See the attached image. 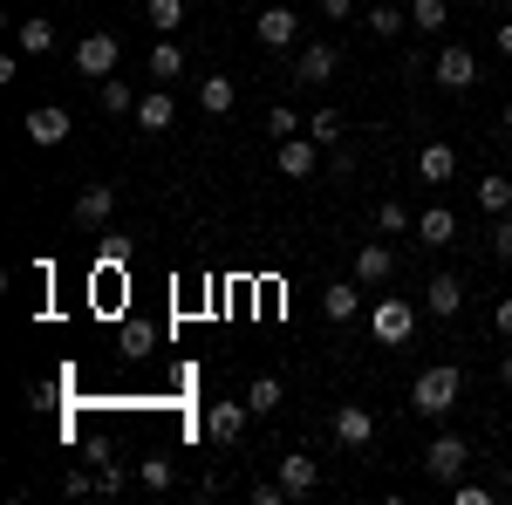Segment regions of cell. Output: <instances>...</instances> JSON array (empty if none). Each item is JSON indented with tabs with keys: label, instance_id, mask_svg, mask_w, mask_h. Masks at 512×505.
Here are the masks:
<instances>
[{
	"label": "cell",
	"instance_id": "6da1fadb",
	"mask_svg": "<svg viewBox=\"0 0 512 505\" xmlns=\"http://www.w3.org/2000/svg\"><path fill=\"white\" fill-rule=\"evenodd\" d=\"M458 389H465V369L437 362V369H424V376L410 383V410H417V417H444V410H458Z\"/></svg>",
	"mask_w": 512,
	"mask_h": 505
},
{
	"label": "cell",
	"instance_id": "7a4b0ae2",
	"mask_svg": "<svg viewBox=\"0 0 512 505\" xmlns=\"http://www.w3.org/2000/svg\"><path fill=\"white\" fill-rule=\"evenodd\" d=\"M410 328H417V308H410V301H396V294H383V301L369 308V335H376L383 349H403V342H410Z\"/></svg>",
	"mask_w": 512,
	"mask_h": 505
},
{
	"label": "cell",
	"instance_id": "3957f363",
	"mask_svg": "<svg viewBox=\"0 0 512 505\" xmlns=\"http://www.w3.org/2000/svg\"><path fill=\"white\" fill-rule=\"evenodd\" d=\"M465 465H472L465 437H431V444H424V471H431L437 485H458V478H465Z\"/></svg>",
	"mask_w": 512,
	"mask_h": 505
},
{
	"label": "cell",
	"instance_id": "277c9868",
	"mask_svg": "<svg viewBox=\"0 0 512 505\" xmlns=\"http://www.w3.org/2000/svg\"><path fill=\"white\" fill-rule=\"evenodd\" d=\"M117 55H123L117 35H103V28H89V35L76 41V69H82L89 82H103V76H110V69H117Z\"/></svg>",
	"mask_w": 512,
	"mask_h": 505
},
{
	"label": "cell",
	"instance_id": "5b68a950",
	"mask_svg": "<svg viewBox=\"0 0 512 505\" xmlns=\"http://www.w3.org/2000/svg\"><path fill=\"white\" fill-rule=\"evenodd\" d=\"M253 35H260V48H294L301 41V14L294 7H260L253 14Z\"/></svg>",
	"mask_w": 512,
	"mask_h": 505
},
{
	"label": "cell",
	"instance_id": "8992f818",
	"mask_svg": "<svg viewBox=\"0 0 512 505\" xmlns=\"http://www.w3.org/2000/svg\"><path fill=\"white\" fill-rule=\"evenodd\" d=\"M21 130H28V144H41V151H55V144H69V110H62V103H35Z\"/></svg>",
	"mask_w": 512,
	"mask_h": 505
},
{
	"label": "cell",
	"instance_id": "52a82bcc",
	"mask_svg": "<svg viewBox=\"0 0 512 505\" xmlns=\"http://www.w3.org/2000/svg\"><path fill=\"white\" fill-rule=\"evenodd\" d=\"M431 76H437V89H472V82H478V55L451 41V48H444V55L431 62Z\"/></svg>",
	"mask_w": 512,
	"mask_h": 505
},
{
	"label": "cell",
	"instance_id": "ba28073f",
	"mask_svg": "<svg viewBox=\"0 0 512 505\" xmlns=\"http://www.w3.org/2000/svg\"><path fill=\"white\" fill-rule=\"evenodd\" d=\"M335 62H342V55H335L328 41H308V48L294 55V69H287V76H294V82H308V89H315V82H335Z\"/></svg>",
	"mask_w": 512,
	"mask_h": 505
},
{
	"label": "cell",
	"instance_id": "9c48e42d",
	"mask_svg": "<svg viewBox=\"0 0 512 505\" xmlns=\"http://www.w3.org/2000/svg\"><path fill=\"white\" fill-rule=\"evenodd\" d=\"M246 417H253V410H246V403H212V410H205V437H212V444H226V451H233L239 437H246Z\"/></svg>",
	"mask_w": 512,
	"mask_h": 505
},
{
	"label": "cell",
	"instance_id": "30bf717a",
	"mask_svg": "<svg viewBox=\"0 0 512 505\" xmlns=\"http://www.w3.org/2000/svg\"><path fill=\"white\" fill-rule=\"evenodd\" d=\"M424 308H431L437 321H451V314L465 308V280H458V273H431V280H424Z\"/></svg>",
	"mask_w": 512,
	"mask_h": 505
},
{
	"label": "cell",
	"instance_id": "8fae6325",
	"mask_svg": "<svg viewBox=\"0 0 512 505\" xmlns=\"http://www.w3.org/2000/svg\"><path fill=\"white\" fill-rule=\"evenodd\" d=\"M369 437H376V417H369V403H342V410H335V444L362 451Z\"/></svg>",
	"mask_w": 512,
	"mask_h": 505
},
{
	"label": "cell",
	"instance_id": "7c38bea8",
	"mask_svg": "<svg viewBox=\"0 0 512 505\" xmlns=\"http://www.w3.org/2000/svg\"><path fill=\"white\" fill-rule=\"evenodd\" d=\"M390 273H396V253L383 246V239H369V246H355V280H362V287H383Z\"/></svg>",
	"mask_w": 512,
	"mask_h": 505
},
{
	"label": "cell",
	"instance_id": "4fadbf2b",
	"mask_svg": "<svg viewBox=\"0 0 512 505\" xmlns=\"http://www.w3.org/2000/svg\"><path fill=\"white\" fill-rule=\"evenodd\" d=\"M321 314H328V321H355V314H362V280H335V287H321Z\"/></svg>",
	"mask_w": 512,
	"mask_h": 505
},
{
	"label": "cell",
	"instance_id": "5bb4252c",
	"mask_svg": "<svg viewBox=\"0 0 512 505\" xmlns=\"http://www.w3.org/2000/svg\"><path fill=\"white\" fill-rule=\"evenodd\" d=\"M280 485H287L294 499H308V492L321 485V465L308 458V451H287V458H280Z\"/></svg>",
	"mask_w": 512,
	"mask_h": 505
},
{
	"label": "cell",
	"instance_id": "9a60e30c",
	"mask_svg": "<svg viewBox=\"0 0 512 505\" xmlns=\"http://www.w3.org/2000/svg\"><path fill=\"white\" fill-rule=\"evenodd\" d=\"M417 178H424V185H451V178H458V151H451V144H424V151H417Z\"/></svg>",
	"mask_w": 512,
	"mask_h": 505
},
{
	"label": "cell",
	"instance_id": "2e32d148",
	"mask_svg": "<svg viewBox=\"0 0 512 505\" xmlns=\"http://www.w3.org/2000/svg\"><path fill=\"white\" fill-rule=\"evenodd\" d=\"M233 103H239L233 76H198V110L205 117H233Z\"/></svg>",
	"mask_w": 512,
	"mask_h": 505
},
{
	"label": "cell",
	"instance_id": "e0dca14e",
	"mask_svg": "<svg viewBox=\"0 0 512 505\" xmlns=\"http://www.w3.org/2000/svg\"><path fill=\"white\" fill-rule=\"evenodd\" d=\"M315 151H321V144H315V137H287V144H280V178H315Z\"/></svg>",
	"mask_w": 512,
	"mask_h": 505
},
{
	"label": "cell",
	"instance_id": "ac0fdd59",
	"mask_svg": "<svg viewBox=\"0 0 512 505\" xmlns=\"http://www.w3.org/2000/svg\"><path fill=\"white\" fill-rule=\"evenodd\" d=\"M110 212H117V192H110V185H89V192L76 198V226H103Z\"/></svg>",
	"mask_w": 512,
	"mask_h": 505
},
{
	"label": "cell",
	"instance_id": "d6986e66",
	"mask_svg": "<svg viewBox=\"0 0 512 505\" xmlns=\"http://www.w3.org/2000/svg\"><path fill=\"white\" fill-rule=\"evenodd\" d=\"M171 117H178V103H171L164 89H151V96H137V130H171Z\"/></svg>",
	"mask_w": 512,
	"mask_h": 505
},
{
	"label": "cell",
	"instance_id": "ffe728a7",
	"mask_svg": "<svg viewBox=\"0 0 512 505\" xmlns=\"http://www.w3.org/2000/svg\"><path fill=\"white\" fill-rule=\"evenodd\" d=\"M417 239H424V246H451V239H458V219H451L444 205H431V212L417 219Z\"/></svg>",
	"mask_w": 512,
	"mask_h": 505
},
{
	"label": "cell",
	"instance_id": "44dd1931",
	"mask_svg": "<svg viewBox=\"0 0 512 505\" xmlns=\"http://www.w3.org/2000/svg\"><path fill=\"white\" fill-rule=\"evenodd\" d=\"M14 48H21V55H48V48H55V21H21V28H14Z\"/></svg>",
	"mask_w": 512,
	"mask_h": 505
},
{
	"label": "cell",
	"instance_id": "7402d4cb",
	"mask_svg": "<svg viewBox=\"0 0 512 505\" xmlns=\"http://www.w3.org/2000/svg\"><path fill=\"white\" fill-rule=\"evenodd\" d=\"M444 21H451V0H410V28L444 35Z\"/></svg>",
	"mask_w": 512,
	"mask_h": 505
},
{
	"label": "cell",
	"instance_id": "603a6c76",
	"mask_svg": "<svg viewBox=\"0 0 512 505\" xmlns=\"http://www.w3.org/2000/svg\"><path fill=\"white\" fill-rule=\"evenodd\" d=\"M376 233H383V239H396V233H417L410 205H396V198H383V205H376Z\"/></svg>",
	"mask_w": 512,
	"mask_h": 505
},
{
	"label": "cell",
	"instance_id": "cb8c5ba5",
	"mask_svg": "<svg viewBox=\"0 0 512 505\" xmlns=\"http://www.w3.org/2000/svg\"><path fill=\"white\" fill-rule=\"evenodd\" d=\"M478 205H485L492 219H499V212H512V178H499V171H492V178H478Z\"/></svg>",
	"mask_w": 512,
	"mask_h": 505
},
{
	"label": "cell",
	"instance_id": "d4e9b609",
	"mask_svg": "<svg viewBox=\"0 0 512 505\" xmlns=\"http://www.w3.org/2000/svg\"><path fill=\"white\" fill-rule=\"evenodd\" d=\"M403 28H410V14H403V7H390V0H376V7H369V35H403Z\"/></svg>",
	"mask_w": 512,
	"mask_h": 505
},
{
	"label": "cell",
	"instance_id": "484cf974",
	"mask_svg": "<svg viewBox=\"0 0 512 505\" xmlns=\"http://www.w3.org/2000/svg\"><path fill=\"white\" fill-rule=\"evenodd\" d=\"M103 110H110V117H137V96H130L123 76H103Z\"/></svg>",
	"mask_w": 512,
	"mask_h": 505
},
{
	"label": "cell",
	"instance_id": "4316f807",
	"mask_svg": "<svg viewBox=\"0 0 512 505\" xmlns=\"http://www.w3.org/2000/svg\"><path fill=\"white\" fill-rule=\"evenodd\" d=\"M246 410H253V417H274L280 410V376H260V383L246 389Z\"/></svg>",
	"mask_w": 512,
	"mask_h": 505
},
{
	"label": "cell",
	"instance_id": "83f0119b",
	"mask_svg": "<svg viewBox=\"0 0 512 505\" xmlns=\"http://www.w3.org/2000/svg\"><path fill=\"white\" fill-rule=\"evenodd\" d=\"M137 485H144V492H171V485H178L171 458H144V465H137Z\"/></svg>",
	"mask_w": 512,
	"mask_h": 505
},
{
	"label": "cell",
	"instance_id": "f1b7e54d",
	"mask_svg": "<svg viewBox=\"0 0 512 505\" xmlns=\"http://www.w3.org/2000/svg\"><path fill=\"white\" fill-rule=\"evenodd\" d=\"M260 130H267V137H274V144H287V137H301V130H308V123L294 117V110H287V103H274V110H267V123H260Z\"/></svg>",
	"mask_w": 512,
	"mask_h": 505
},
{
	"label": "cell",
	"instance_id": "f546056e",
	"mask_svg": "<svg viewBox=\"0 0 512 505\" xmlns=\"http://www.w3.org/2000/svg\"><path fill=\"white\" fill-rule=\"evenodd\" d=\"M151 76H158V82L185 76V55H178V48H171V41H158V48H151Z\"/></svg>",
	"mask_w": 512,
	"mask_h": 505
},
{
	"label": "cell",
	"instance_id": "4dcf8cb0",
	"mask_svg": "<svg viewBox=\"0 0 512 505\" xmlns=\"http://www.w3.org/2000/svg\"><path fill=\"white\" fill-rule=\"evenodd\" d=\"M151 28H158V35L185 28V0H151Z\"/></svg>",
	"mask_w": 512,
	"mask_h": 505
},
{
	"label": "cell",
	"instance_id": "1f68e13d",
	"mask_svg": "<svg viewBox=\"0 0 512 505\" xmlns=\"http://www.w3.org/2000/svg\"><path fill=\"white\" fill-rule=\"evenodd\" d=\"M308 137H315V144H335V137H342V110H315V117H308Z\"/></svg>",
	"mask_w": 512,
	"mask_h": 505
},
{
	"label": "cell",
	"instance_id": "d6a6232c",
	"mask_svg": "<svg viewBox=\"0 0 512 505\" xmlns=\"http://www.w3.org/2000/svg\"><path fill=\"white\" fill-rule=\"evenodd\" d=\"M151 349H158V335L144 321H123V355H151Z\"/></svg>",
	"mask_w": 512,
	"mask_h": 505
},
{
	"label": "cell",
	"instance_id": "836d02e7",
	"mask_svg": "<svg viewBox=\"0 0 512 505\" xmlns=\"http://www.w3.org/2000/svg\"><path fill=\"white\" fill-rule=\"evenodd\" d=\"M294 492L280 485V478H253V505H287Z\"/></svg>",
	"mask_w": 512,
	"mask_h": 505
},
{
	"label": "cell",
	"instance_id": "e575fe53",
	"mask_svg": "<svg viewBox=\"0 0 512 505\" xmlns=\"http://www.w3.org/2000/svg\"><path fill=\"white\" fill-rule=\"evenodd\" d=\"M492 253H499V260H512V212H499V219H492Z\"/></svg>",
	"mask_w": 512,
	"mask_h": 505
},
{
	"label": "cell",
	"instance_id": "d590c367",
	"mask_svg": "<svg viewBox=\"0 0 512 505\" xmlns=\"http://www.w3.org/2000/svg\"><path fill=\"white\" fill-rule=\"evenodd\" d=\"M451 499H458V505H492V492L472 485V478H458V485H451Z\"/></svg>",
	"mask_w": 512,
	"mask_h": 505
},
{
	"label": "cell",
	"instance_id": "8d00e7d4",
	"mask_svg": "<svg viewBox=\"0 0 512 505\" xmlns=\"http://www.w3.org/2000/svg\"><path fill=\"white\" fill-rule=\"evenodd\" d=\"M321 14H328V21H349V14H355V0H321Z\"/></svg>",
	"mask_w": 512,
	"mask_h": 505
},
{
	"label": "cell",
	"instance_id": "74e56055",
	"mask_svg": "<svg viewBox=\"0 0 512 505\" xmlns=\"http://www.w3.org/2000/svg\"><path fill=\"white\" fill-rule=\"evenodd\" d=\"M492 321H499V335H506V342H512V294H506V301H499V314H492Z\"/></svg>",
	"mask_w": 512,
	"mask_h": 505
},
{
	"label": "cell",
	"instance_id": "f35d334b",
	"mask_svg": "<svg viewBox=\"0 0 512 505\" xmlns=\"http://www.w3.org/2000/svg\"><path fill=\"white\" fill-rule=\"evenodd\" d=\"M499 55H512V21H499Z\"/></svg>",
	"mask_w": 512,
	"mask_h": 505
},
{
	"label": "cell",
	"instance_id": "ab89813d",
	"mask_svg": "<svg viewBox=\"0 0 512 505\" xmlns=\"http://www.w3.org/2000/svg\"><path fill=\"white\" fill-rule=\"evenodd\" d=\"M499 376H506V389H512V349H506V362H499Z\"/></svg>",
	"mask_w": 512,
	"mask_h": 505
},
{
	"label": "cell",
	"instance_id": "60d3db41",
	"mask_svg": "<svg viewBox=\"0 0 512 505\" xmlns=\"http://www.w3.org/2000/svg\"><path fill=\"white\" fill-rule=\"evenodd\" d=\"M499 123H506V137H512V103H506V117H499Z\"/></svg>",
	"mask_w": 512,
	"mask_h": 505
},
{
	"label": "cell",
	"instance_id": "b9f144b4",
	"mask_svg": "<svg viewBox=\"0 0 512 505\" xmlns=\"http://www.w3.org/2000/svg\"><path fill=\"white\" fill-rule=\"evenodd\" d=\"M506 499H512V492H506Z\"/></svg>",
	"mask_w": 512,
	"mask_h": 505
}]
</instances>
